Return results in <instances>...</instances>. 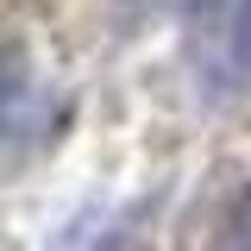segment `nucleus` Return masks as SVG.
I'll list each match as a JSON object with an SVG mask.
<instances>
[{
	"mask_svg": "<svg viewBox=\"0 0 251 251\" xmlns=\"http://www.w3.org/2000/svg\"><path fill=\"white\" fill-rule=\"evenodd\" d=\"M44 251H126V214L107 207V201H88L50 232Z\"/></svg>",
	"mask_w": 251,
	"mask_h": 251,
	"instance_id": "1",
	"label": "nucleus"
},
{
	"mask_svg": "<svg viewBox=\"0 0 251 251\" xmlns=\"http://www.w3.org/2000/svg\"><path fill=\"white\" fill-rule=\"evenodd\" d=\"M226 57H232V69L251 82V0H239L232 6V31H226Z\"/></svg>",
	"mask_w": 251,
	"mask_h": 251,
	"instance_id": "2",
	"label": "nucleus"
},
{
	"mask_svg": "<svg viewBox=\"0 0 251 251\" xmlns=\"http://www.w3.org/2000/svg\"><path fill=\"white\" fill-rule=\"evenodd\" d=\"M220 251H251V195H245V207L226 220V232H220Z\"/></svg>",
	"mask_w": 251,
	"mask_h": 251,
	"instance_id": "3",
	"label": "nucleus"
},
{
	"mask_svg": "<svg viewBox=\"0 0 251 251\" xmlns=\"http://www.w3.org/2000/svg\"><path fill=\"white\" fill-rule=\"evenodd\" d=\"M188 6H214V0H188Z\"/></svg>",
	"mask_w": 251,
	"mask_h": 251,
	"instance_id": "4",
	"label": "nucleus"
}]
</instances>
